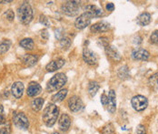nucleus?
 Segmentation results:
<instances>
[{
  "instance_id": "obj_1",
  "label": "nucleus",
  "mask_w": 158,
  "mask_h": 134,
  "mask_svg": "<svg viewBox=\"0 0 158 134\" xmlns=\"http://www.w3.org/2000/svg\"><path fill=\"white\" fill-rule=\"evenodd\" d=\"M58 115H59V108L54 103H49L44 109L42 119L44 123L47 127H52L56 122Z\"/></svg>"
},
{
  "instance_id": "obj_2",
  "label": "nucleus",
  "mask_w": 158,
  "mask_h": 134,
  "mask_svg": "<svg viewBox=\"0 0 158 134\" xmlns=\"http://www.w3.org/2000/svg\"><path fill=\"white\" fill-rule=\"evenodd\" d=\"M33 9L28 2H24L17 9V16L24 25H28L33 20Z\"/></svg>"
},
{
  "instance_id": "obj_3",
  "label": "nucleus",
  "mask_w": 158,
  "mask_h": 134,
  "mask_svg": "<svg viewBox=\"0 0 158 134\" xmlns=\"http://www.w3.org/2000/svg\"><path fill=\"white\" fill-rule=\"evenodd\" d=\"M67 81V78L64 73L56 74L47 84V89L48 92L57 91L58 89L63 88Z\"/></svg>"
},
{
  "instance_id": "obj_4",
  "label": "nucleus",
  "mask_w": 158,
  "mask_h": 134,
  "mask_svg": "<svg viewBox=\"0 0 158 134\" xmlns=\"http://www.w3.org/2000/svg\"><path fill=\"white\" fill-rule=\"evenodd\" d=\"M79 4L78 1H66L62 5L61 10L66 16H74L77 15L79 11Z\"/></svg>"
},
{
  "instance_id": "obj_5",
  "label": "nucleus",
  "mask_w": 158,
  "mask_h": 134,
  "mask_svg": "<svg viewBox=\"0 0 158 134\" xmlns=\"http://www.w3.org/2000/svg\"><path fill=\"white\" fill-rule=\"evenodd\" d=\"M13 122L17 128L21 130H26L29 128L28 119L23 112H16L13 116Z\"/></svg>"
},
{
  "instance_id": "obj_6",
  "label": "nucleus",
  "mask_w": 158,
  "mask_h": 134,
  "mask_svg": "<svg viewBox=\"0 0 158 134\" xmlns=\"http://www.w3.org/2000/svg\"><path fill=\"white\" fill-rule=\"evenodd\" d=\"M131 103H132L133 108L136 111H143L146 109L148 105V100L145 97L137 95V96H134L132 99Z\"/></svg>"
},
{
  "instance_id": "obj_7",
  "label": "nucleus",
  "mask_w": 158,
  "mask_h": 134,
  "mask_svg": "<svg viewBox=\"0 0 158 134\" xmlns=\"http://www.w3.org/2000/svg\"><path fill=\"white\" fill-rule=\"evenodd\" d=\"M92 17L86 13L81 14L75 21V26L77 29H84L91 23Z\"/></svg>"
},
{
  "instance_id": "obj_8",
  "label": "nucleus",
  "mask_w": 158,
  "mask_h": 134,
  "mask_svg": "<svg viewBox=\"0 0 158 134\" xmlns=\"http://www.w3.org/2000/svg\"><path fill=\"white\" fill-rule=\"evenodd\" d=\"M67 104H68L70 110L73 111V112H78V111H80L84 108V104H83L82 100L77 96L71 97L68 100V101H67Z\"/></svg>"
},
{
  "instance_id": "obj_9",
  "label": "nucleus",
  "mask_w": 158,
  "mask_h": 134,
  "mask_svg": "<svg viewBox=\"0 0 158 134\" xmlns=\"http://www.w3.org/2000/svg\"><path fill=\"white\" fill-rule=\"evenodd\" d=\"M83 59L88 65H96L97 62L96 55L88 48H85L83 50Z\"/></svg>"
},
{
  "instance_id": "obj_10",
  "label": "nucleus",
  "mask_w": 158,
  "mask_h": 134,
  "mask_svg": "<svg viewBox=\"0 0 158 134\" xmlns=\"http://www.w3.org/2000/svg\"><path fill=\"white\" fill-rule=\"evenodd\" d=\"M85 13L88 14L92 18L93 17H101L104 16V12L101 8L94 5H88L85 8Z\"/></svg>"
},
{
  "instance_id": "obj_11",
  "label": "nucleus",
  "mask_w": 158,
  "mask_h": 134,
  "mask_svg": "<svg viewBox=\"0 0 158 134\" xmlns=\"http://www.w3.org/2000/svg\"><path fill=\"white\" fill-rule=\"evenodd\" d=\"M24 89H25V86H24L23 83L20 82V81L15 82V83L12 85V88H11L12 95H13L16 99H20L22 96H23Z\"/></svg>"
},
{
  "instance_id": "obj_12",
  "label": "nucleus",
  "mask_w": 158,
  "mask_h": 134,
  "mask_svg": "<svg viewBox=\"0 0 158 134\" xmlns=\"http://www.w3.org/2000/svg\"><path fill=\"white\" fill-rule=\"evenodd\" d=\"M149 57V52L145 49H135L132 52V58L136 60H147Z\"/></svg>"
},
{
  "instance_id": "obj_13",
  "label": "nucleus",
  "mask_w": 158,
  "mask_h": 134,
  "mask_svg": "<svg viewBox=\"0 0 158 134\" xmlns=\"http://www.w3.org/2000/svg\"><path fill=\"white\" fill-rule=\"evenodd\" d=\"M65 59L63 58H57L56 60H53L51 61L50 63H48L47 66H46V70L48 71V72H54L59 69H61L62 67L65 65Z\"/></svg>"
},
{
  "instance_id": "obj_14",
  "label": "nucleus",
  "mask_w": 158,
  "mask_h": 134,
  "mask_svg": "<svg viewBox=\"0 0 158 134\" xmlns=\"http://www.w3.org/2000/svg\"><path fill=\"white\" fill-rule=\"evenodd\" d=\"M42 91V88L37 82H30V84L27 87V94L29 97H36L38 94H40Z\"/></svg>"
},
{
  "instance_id": "obj_15",
  "label": "nucleus",
  "mask_w": 158,
  "mask_h": 134,
  "mask_svg": "<svg viewBox=\"0 0 158 134\" xmlns=\"http://www.w3.org/2000/svg\"><path fill=\"white\" fill-rule=\"evenodd\" d=\"M116 109V92L114 89H111L108 95V102H107V109L110 113H114Z\"/></svg>"
},
{
  "instance_id": "obj_16",
  "label": "nucleus",
  "mask_w": 158,
  "mask_h": 134,
  "mask_svg": "<svg viewBox=\"0 0 158 134\" xmlns=\"http://www.w3.org/2000/svg\"><path fill=\"white\" fill-rule=\"evenodd\" d=\"M105 53L107 55V57H109L111 59L113 60H115V61H119L121 60L122 57L120 55V53L118 52V50L115 48V47H113V46H108L105 48Z\"/></svg>"
},
{
  "instance_id": "obj_17",
  "label": "nucleus",
  "mask_w": 158,
  "mask_h": 134,
  "mask_svg": "<svg viewBox=\"0 0 158 134\" xmlns=\"http://www.w3.org/2000/svg\"><path fill=\"white\" fill-rule=\"evenodd\" d=\"M58 124H59V128L61 130L63 131H66L70 128V125H71V119L70 117L67 115V114H62L60 119H59V121H58Z\"/></svg>"
},
{
  "instance_id": "obj_18",
  "label": "nucleus",
  "mask_w": 158,
  "mask_h": 134,
  "mask_svg": "<svg viewBox=\"0 0 158 134\" xmlns=\"http://www.w3.org/2000/svg\"><path fill=\"white\" fill-rule=\"evenodd\" d=\"M109 28H110L109 23H107L105 21H101V22H98V23L94 24L91 27V31L94 33H101V32L107 31Z\"/></svg>"
},
{
  "instance_id": "obj_19",
  "label": "nucleus",
  "mask_w": 158,
  "mask_h": 134,
  "mask_svg": "<svg viewBox=\"0 0 158 134\" xmlns=\"http://www.w3.org/2000/svg\"><path fill=\"white\" fill-rule=\"evenodd\" d=\"M22 60H23V63L27 66V67H32L34 65L36 64L38 58L36 55H32V54H27L25 55L23 58H22Z\"/></svg>"
},
{
  "instance_id": "obj_20",
  "label": "nucleus",
  "mask_w": 158,
  "mask_h": 134,
  "mask_svg": "<svg viewBox=\"0 0 158 134\" xmlns=\"http://www.w3.org/2000/svg\"><path fill=\"white\" fill-rule=\"evenodd\" d=\"M150 22H151V15L149 13H143L137 18L138 25H140L142 27L147 26L150 23Z\"/></svg>"
},
{
  "instance_id": "obj_21",
  "label": "nucleus",
  "mask_w": 158,
  "mask_h": 134,
  "mask_svg": "<svg viewBox=\"0 0 158 134\" xmlns=\"http://www.w3.org/2000/svg\"><path fill=\"white\" fill-rule=\"evenodd\" d=\"M67 95V89L66 88H63L61 91H59L57 93H56L53 97H52V100L54 103H58L61 102L62 100H64V99L66 97Z\"/></svg>"
},
{
  "instance_id": "obj_22",
  "label": "nucleus",
  "mask_w": 158,
  "mask_h": 134,
  "mask_svg": "<svg viewBox=\"0 0 158 134\" xmlns=\"http://www.w3.org/2000/svg\"><path fill=\"white\" fill-rule=\"evenodd\" d=\"M19 44H20V46L22 48H24L27 50H32L34 49V46H35L34 40L32 38H29V37L22 39Z\"/></svg>"
},
{
  "instance_id": "obj_23",
  "label": "nucleus",
  "mask_w": 158,
  "mask_h": 134,
  "mask_svg": "<svg viewBox=\"0 0 158 134\" xmlns=\"http://www.w3.org/2000/svg\"><path fill=\"white\" fill-rule=\"evenodd\" d=\"M99 88H100V86H99V84L96 81H91V82H90L89 86H88V92H89L90 96H91V97L96 96V94L97 93Z\"/></svg>"
},
{
  "instance_id": "obj_24",
  "label": "nucleus",
  "mask_w": 158,
  "mask_h": 134,
  "mask_svg": "<svg viewBox=\"0 0 158 134\" xmlns=\"http://www.w3.org/2000/svg\"><path fill=\"white\" fill-rule=\"evenodd\" d=\"M44 102H45L44 99H42V98H36V99H35V100L32 101L31 107H32V109H33L35 111H38V110H40V109L43 108Z\"/></svg>"
},
{
  "instance_id": "obj_25",
  "label": "nucleus",
  "mask_w": 158,
  "mask_h": 134,
  "mask_svg": "<svg viewBox=\"0 0 158 134\" xmlns=\"http://www.w3.org/2000/svg\"><path fill=\"white\" fill-rule=\"evenodd\" d=\"M10 46H11V42L9 40L5 39L4 41L0 42V55L7 52L9 48H10Z\"/></svg>"
},
{
  "instance_id": "obj_26",
  "label": "nucleus",
  "mask_w": 158,
  "mask_h": 134,
  "mask_svg": "<svg viewBox=\"0 0 158 134\" xmlns=\"http://www.w3.org/2000/svg\"><path fill=\"white\" fill-rule=\"evenodd\" d=\"M149 84L154 88H158V72L153 74L149 78Z\"/></svg>"
},
{
  "instance_id": "obj_27",
  "label": "nucleus",
  "mask_w": 158,
  "mask_h": 134,
  "mask_svg": "<svg viewBox=\"0 0 158 134\" xmlns=\"http://www.w3.org/2000/svg\"><path fill=\"white\" fill-rule=\"evenodd\" d=\"M60 46L64 49H69L70 46H71V40L70 38L68 37H63L61 38L60 40Z\"/></svg>"
},
{
  "instance_id": "obj_28",
  "label": "nucleus",
  "mask_w": 158,
  "mask_h": 134,
  "mask_svg": "<svg viewBox=\"0 0 158 134\" xmlns=\"http://www.w3.org/2000/svg\"><path fill=\"white\" fill-rule=\"evenodd\" d=\"M102 134H115V128L112 123L105 125L102 130Z\"/></svg>"
},
{
  "instance_id": "obj_29",
  "label": "nucleus",
  "mask_w": 158,
  "mask_h": 134,
  "mask_svg": "<svg viewBox=\"0 0 158 134\" xmlns=\"http://www.w3.org/2000/svg\"><path fill=\"white\" fill-rule=\"evenodd\" d=\"M11 133V126L9 122L4 124L2 128H0V134H10Z\"/></svg>"
},
{
  "instance_id": "obj_30",
  "label": "nucleus",
  "mask_w": 158,
  "mask_h": 134,
  "mask_svg": "<svg viewBox=\"0 0 158 134\" xmlns=\"http://www.w3.org/2000/svg\"><path fill=\"white\" fill-rule=\"evenodd\" d=\"M6 123V116L4 113V108L0 104V125Z\"/></svg>"
},
{
  "instance_id": "obj_31",
  "label": "nucleus",
  "mask_w": 158,
  "mask_h": 134,
  "mask_svg": "<svg viewBox=\"0 0 158 134\" xmlns=\"http://www.w3.org/2000/svg\"><path fill=\"white\" fill-rule=\"evenodd\" d=\"M150 40L152 43L158 45V30H155L150 37Z\"/></svg>"
},
{
  "instance_id": "obj_32",
  "label": "nucleus",
  "mask_w": 158,
  "mask_h": 134,
  "mask_svg": "<svg viewBox=\"0 0 158 134\" xmlns=\"http://www.w3.org/2000/svg\"><path fill=\"white\" fill-rule=\"evenodd\" d=\"M40 23H42L43 25L47 27H50V21L46 16H42V15L40 16Z\"/></svg>"
},
{
  "instance_id": "obj_33",
  "label": "nucleus",
  "mask_w": 158,
  "mask_h": 134,
  "mask_svg": "<svg viewBox=\"0 0 158 134\" xmlns=\"http://www.w3.org/2000/svg\"><path fill=\"white\" fill-rule=\"evenodd\" d=\"M5 16H6L7 19L9 20V21H13L14 18H15V14H14V12H13L11 9H8V10L5 13Z\"/></svg>"
},
{
  "instance_id": "obj_34",
  "label": "nucleus",
  "mask_w": 158,
  "mask_h": 134,
  "mask_svg": "<svg viewBox=\"0 0 158 134\" xmlns=\"http://www.w3.org/2000/svg\"><path fill=\"white\" fill-rule=\"evenodd\" d=\"M135 134H146V130L144 125H139L136 128V131H135Z\"/></svg>"
},
{
  "instance_id": "obj_35",
  "label": "nucleus",
  "mask_w": 158,
  "mask_h": 134,
  "mask_svg": "<svg viewBox=\"0 0 158 134\" xmlns=\"http://www.w3.org/2000/svg\"><path fill=\"white\" fill-rule=\"evenodd\" d=\"M99 43H101L103 46L105 48V47L108 46L109 41H108V38H106V37H100V38H99Z\"/></svg>"
},
{
  "instance_id": "obj_36",
  "label": "nucleus",
  "mask_w": 158,
  "mask_h": 134,
  "mask_svg": "<svg viewBox=\"0 0 158 134\" xmlns=\"http://www.w3.org/2000/svg\"><path fill=\"white\" fill-rule=\"evenodd\" d=\"M107 102H108V97L105 94H103L101 96V103L104 106H105V105H107Z\"/></svg>"
},
{
  "instance_id": "obj_37",
  "label": "nucleus",
  "mask_w": 158,
  "mask_h": 134,
  "mask_svg": "<svg viewBox=\"0 0 158 134\" xmlns=\"http://www.w3.org/2000/svg\"><path fill=\"white\" fill-rule=\"evenodd\" d=\"M105 8H106V10L107 11H113L115 9V5L113 4V3H107L106 4V6H105Z\"/></svg>"
},
{
  "instance_id": "obj_38",
  "label": "nucleus",
  "mask_w": 158,
  "mask_h": 134,
  "mask_svg": "<svg viewBox=\"0 0 158 134\" xmlns=\"http://www.w3.org/2000/svg\"><path fill=\"white\" fill-rule=\"evenodd\" d=\"M41 36H42V37L44 38V39H47L48 38V33H47V29H44V30H42V32H41Z\"/></svg>"
},
{
  "instance_id": "obj_39",
  "label": "nucleus",
  "mask_w": 158,
  "mask_h": 134,
  "mask_svg": "<svg viewBox=\"0 0 158 134\" xmlns=\"http://www.w3.org/2000/svg\"><path fill=\"white\" fill-rule=\"evenodd\" d=\"M12 1L11 0H9V1H1V0H0V3H3V4H7V3H11Z\"/></svg>"
}]
</instances>
